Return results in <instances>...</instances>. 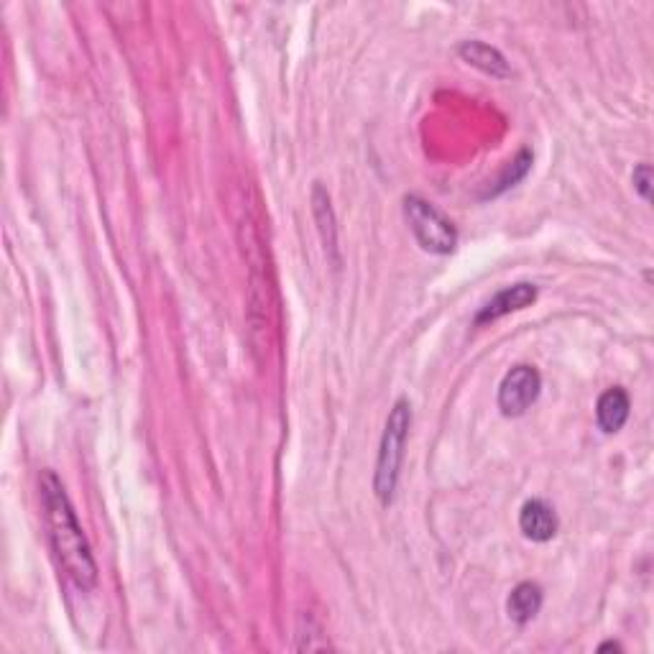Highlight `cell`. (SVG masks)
Wrapping results in <instances>:
<instances>
[{
    "mask_svg": "<svg viewBox=\"0 0 654 654\" xmlns=\"http://www.w3.org/2000/svg\"><path fill=\"white\" fill-rule=\"evenodd\" d=\"M606 649H619V644H601V652H606Z\"/></svg>",
    "mask_w": 654,
    "mask_h": 654,
    "instance_id": "obj_12",
    "label": "cell"
},
{
    "mask_svg": "<svg viewBox=\"0 0 654 654\" xmlns=\"http://www.w3.org/2000/svg\"><path fill=\"white\" fill-rule=\"evenodd\" d=\"M404 213H407L409 228H412L414 238L425 251L430 253H450L458 243V230L445 215L430 205L422 197L412 195L404 200Z\"/></svg>",
    "mask_w": 654,
    "mask_h": 654,
    "instance_id": "obj_3",
    "label": "cell"
},
{
    "mask_svg": "<svg viewBox=\"0 0 654 654\" xmlns=\"http://www.w3.org/2000/svg\"><path fill=\"white\" fill-rule=\"evenodd\" d=\"M598 427L603 432H619L624 422L629 419V396L624 389H609L598 399Z\"/></svg>",
    "mask_w": 654,
    "mask_h": 654,
    "instance_id": "obj_8",
    "label": "cell"
},
{
    "mask_svg": "<svg viewBox=\"0 0 654 654\" xmlns=\"http://www.w3.org/2000/svg\"><path fill=\"white\" fill-rule=\"evenodd\" d=\"M519 527L524 537L532 542H550L557 534V514L550 504L540 499H532L524 504L519 514Z\"/></svg>",
    "mask_w": 654,
    "mask_h": 654,
    "instance_id": "obj_6",
    "label": "cell"
},
{
    "mask_svg": "<svg viewBox=\"0 0 654 654\" xmlns=\"http://www.w3.org/2000/svg\"><path fill=\"white\" fill-rule=\"evenodd\" d=\"M460 57L491 77H509L511 75V69H509V64H506L504 54H501L499 49H494V46L483 44V41H463V44H460Z\"/></svg>",
    "mask_w": 654,
    "mask_h": 654,
    "instance_id": "obj_7",
    "label": "cell"
},
{
    "mask_svg": "<svg viewBox=\"0 0 654 654\" xmlns=\"http://www.w3.org/2000/svg\"><path fill=\"white\" fill-rule=\"evenodd\" d=\"M41 501H44V517L49 527L54 555L62 565L64 575L75 583L80 591H90L98 583V565L92 560L90 545L82 534L75 509L69 504L64 486L52 471L41 476Z\"/></svg>",
    "mask_w": 654,
    "mask_h": 654,
    "instance_id": "obj_1",
    "label": "cell"
},
{
    "mask_svg": "<svg viewBox=\"0 0 654 654\" xmlns=\"http://www.w3.org/2000/svg\"><path fill=\"white\" fill-rule=\"evenodd\" d=\"M542 609V588L537 583H519L509 596V616L517 624H527Z\"/></svg>",
    "mask_w": 654,
    "mask_h": 654,
    "instance_id": "obj_9",
    "label": "cell"
},
{
    "mask_svg": "<svg viewBox=\"0 0 654 654\" xmlns=\"http://www.w3.org/2000/svg\"><path fill=\"white\" fill-rule=\"evenodd\" d=\"M542 379L537 368L517 366L511 368L499 386V409L506 417H522L540 396Z\"/></svg>",
    "mask_w": 654,
    "mask_h": 654,
    "instance_id": "obj_4",
    "label": "cell"
},
{
    "mask_svg": "<svg viewBox=\"0 0 654 654\" xmlns=\"http://www.w3.org/2000/svg\"><path fill=\"white\" fill-rule=\"evenodd\" d=\"M537 299V287L534 284H514V287L504 289V292L496 294L481 312H478L476 322L478 325H486V322H494L499 317L509 315V312H517L529 307Z\"/></svg>",
    "mask_w": 654,
    "mask_h": 654,
    "instance_id": "obj_5",
    "label": "cell"
},
{
    "mask_svg": "<svg viewBox=\"0 0 654 654\" xmlns=\"http://www.w3.org/2000/svg\"><path fill=\"white\" fill-rule=\"evenodd\" d=\"M409 427H412V407L404 399L394 404L389 419H386L384 437H381V450H379V463H376V496L381 504H391L399 483V471H402L404 460V445H407Z\"/></svg>",
    "mask_w": 654,
    "mask_h": 654,
    "instance_id": "obj_2",
    "label": "cell"
},
{
    "mask_svg": "<svg viewBox=\"0 0 654 654\" xmlns=\"http://www.w3.org/2000/svg\"><path fill=\"white\" fill-rule=\"evenodd\" d=\"M529 164H532V154H529V151H522V154H519L517 159L511 161V167L506 169L504 179H499V187H496V190H494V195H499V192L506 190V187H514V184H517L519 179H522L524 174H527Z\"/></svg>",
    "mask_w": 654,
    "mask_h": 654,
    "instance_id": "obj_10",
    "label": "cell"
},
{
    "mask_svg": "<svg viewBox=\"0 0 654 654\" xmlns=\"http://www.w3.org/2000/svg\"><path fill=\"white\" fill-rule=\"evenodd\" d=\"M634 184H637L639 195L649 202V197H652L649 195V184H652V167H649V164L637 167V172H634Z\"/></svg>",
    "mask_w": 654,
    "mask_h": 654,
    "instance_id": "obj_11",
    "label": "cell"
}]
</instances>
